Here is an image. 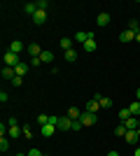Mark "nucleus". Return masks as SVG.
Returning a JSON list of instances; mask_svg holds the SVG:
<instances>
[{
    "instance_id": "21",
    "label": "nucleus",
    "mask_w": 140,
    "mask_h": 156,
    "mask_svg": "<svg viewBox=\"0 0 140 156\" xmlns=\"http://www.w3.org/2000/svg\"><path fill=\"white\" fill-rule=\"evenodd\" d=\"M114 135H117V137H124V135H126V126L121 124V121L117 124V128H114Z\"/></svg>"
},
{
    "instance_id": "24",
    "label": "nucleus",
    "mask_w": 140,
    "mask_h": 156,
    "mask_svg": "<svg viewBox=\"0 0 140 156\" xmlns=\"http://www.w3.org/2000/svg\"><path fill=\"white\" fill-rule=\"evenodd\" d=\"M40 58H42V63H52V61H54V54L52 51H42Z\"/></svg>"
},
{
    "instance_id": "40",
    "label": "nucleus",
    "mask_w": 140,
    "mask_h": 156,
    "mask_svg": "<svg viewBox=\"0 0 140 156\" xmlns=\"http://www.w3.org/2000/svg\"><path fill=\"white\" fill-rule=\"evenodd\" d=\"M135 42H140V33H138V35H135Z\"/></svg>"
},
{
    "instance_id": "1",
    "label": "nucleus",
    "mask_w": 140,
    "mask_h": 156,
    "mask_svg": "<svg viewBox=\"0 0 140 156\" xmlns=\"http://www.w3.org/2000/svg\"><path fill=\"white\" fill-rule=\"evenodd\" d=\"M7 124H9V137H21L23 135V128L19 126V119H7Z\"/></svg>"
},
{
    "instance_id": "32",
    "label": "nucleus",
    "mask_w": 140,
    "mask_h": 156,
    "mask_svg": "<svg viewBox=\"0 0 140 156\" xmlns=\"http://www.w3.org/2000/svg\"><path fill=\"white\" fill-rule=\"evenodd\" d=\"M82 126H84V124H82L80 119H77V121H73V128H70V130H80V128H82Z\"/></svg>"
},
{
    "instance_id": "26",
    "label": "nucleus",
    "mask_w": 140,
    "mask_h": 156,
    "mask_svg": "<svg viewBox=\"0 0 140 156\" xmlns=\"http://www.w3.org/2000/svg\"><path fill=\"white\" fill-rule=\"evenodd\" d=\"M100 107H105V110H107V107H112V98L103 96V98H100Z\"/></svg>"
},
{
    "instance_id": "27",
    "label": "nucleus",
    "mask_w": 140,
    "mask_h": 156,
    "mask_svg": "<svg viewBox=\"0 0 140 156\" xmlns=\"http://www.w3.org/2000/svg\"><path fill=\"white\" fill-rule=\"evenodd\" d=\"M59 121H61V117H56V114H49V124H52V126H56V128H59Z\"/></svg>"
},
{
    "instance_id": "12",
    "label": "nucleus",
    "mask_w": 140,
    "mask_h": 156,
    "mask_svg": "<svg viewBox=\"0 0 140 156\" xmlns=\"http://www.w3.org/2000/svg\"><path fill=\"white\" fill-rule=\"evenodd\" d=\"M28 54H31L33 58H35V56H42V47L33 42V44H28Z\"/></svg>"
},
{
    "instance_id": "14",
    "label": "nucleus",
    "mask_w": 140,
    "mask_h": 156,
    "mask_svg": "<svg viewBox=\"0 0 140 156\" xmlns=\"http://www.w3.org/2000/svg\"><path fill=\"white\" fill-rule=\"evenodd\" d=\"M82 47H84V51H89V54H91V51H96V47H98V44H96V40H93V37H89V40H87V42H84Z\"/></svg>"
},
{
    "instance_id": "2",
    "label": "nucleus",
    "mask_w": 140,
    "mask_h": 156,
    "mask_svg": "<svg viewBox=\"0 0 140 156\" xmlns=\"http://www.w3.org/2000/svg\"><path fill=\"white\" fill-rule=\"evenodd\" d=\"M19 63H21V61H19V54H12L9 49H7V51H5V65H7V68H16Z\"/></svg>"
},
{
    "instance_id": "4",
    "label": "nucleus",
    "mask_w": 140,
    "mask_h": 156,
    "mask_svg": "<svg viewBox=\"0 0 140 156\" xmlns=\"http://www.w3.org/2000/svg\"><path fill=\"white\" fill-rule=\"evenodd\" d=\"M31 19H33V23H35V26H42V23L47 21V9H38V12H35L33 16H31Z\"/></svg>"
},
{
    "instance_id": "25",
    "label": "nucleus",
    "mask_w": 140,
    "mask_h": 156,
    "mask_svg": "<svg viewBox=\"0 0 140 156\" xmlns=\"http://www.w3.org/2000/svg\"><path fill=\"white\" fill-rule=\"evenodd\" d=\"M66 61H70V63L77 61V51H75V49H68V51H66Z\"/></svg>"
},
{
    "instance_id": "17",
    "label": "nucleus",
    "mask_w": 140,
    "mask_h": 156,
    "mask_svg": "<svg viewBox=\"0 0 140 156\" xmlns=\"http://www.w3.org/2000/svg\"><path fill=\"white\" fill-rule=\"evenodd\" d=\"M23 12H26V14H31V16H33V14L38 12V2H26V5H23Z\"/></svg>"
},
{
    "instance_id": "5",
    "label": "nucleus",
    "mask_w": 140,
    "mask_h": 156,
    "mask_svg": "<svg viewBox=\"0 0 140 156\" xmlns=\"http://www.w3.org/2000/svg\"><path fill=\"white\" fill-rule=\"evenodd\" d=\"M70 128H73V119L68 117V114H66V117H61V121H59V130H70Z\"/></svg>"
},
{
    "instance_id": "16",
    "label": "nucleus",
    "mask_w": 140,
    "mask_h": 156,
    "mask_svg": "<svg viewBox=\"0 0 140 156\" xmlns=\"http://www.w3.org/2000/svg\"><path fill=\"white\" fill-rule=\"evenodd\" d=\"M87 40H89V33H84V30H77V35H75V42H77V44H84Z\"/></svg>"
},
{
    "instance_id": "22",
    "label": "nucleus",
    "mask_w": 140,
    "mask_h": 156,
    "mask_svg": "<svg viewBox=\"0 0 140 156\" xmlns=\"http://www.w3.org/2000/svg\"><path fill=\"white\" fill-rule=\"evenodd\" d=\"M128 30H133L135 33V35H138V33H140V23H138V21H135V19H131V21H128Z\"/></svg>"
},
{
    "instance_id": "8",
    "label": "nucleus",
    "mask_w": 140,
    "mask_h": 156,
    "mask_svg": "<svg viewBox=\"0 0 140 156\" xmlns=\"http://www.w3.org/2000/svg\"><path fill=\"white\" fill-rule=\"evenodd\" d=\"M110 23V14L107 12H100L98 16H96V26H107Z\"/></svg>"
},
{
    "instance_id": "23",
    "label": "nucleus",
    "mask_w": 140,
    "mask_h": 156,
    "mask_svg": "<svg viewBox=\"0 0 140 156\" xmlns=\"http://www.w3.org/2000/svg\"><path fill=\"white\" fill-rule=\"evenodd\" d=\"M61 49H63V51L73 49V40H70V37H63V40H61Z\"/></svg>"
},
{
    "instance_id": "36",
    "label": "nucleus",
    "mask_w": 140,
    "mask_h": 156,
    "mask_svg": "<svg viewBox=\"0 0 140 156\" xmlns=\"http://www.w3.org/2000/svg\"><path fill=\"white\" fill-rule=\"evenodd\" d=\"M38 9H47V0H38Z\"/></svg>"
},
{
    "instance_id": "28",
    "label": "nucleus",
    "mask_w": 140,
    "mask_h": 156,
    "mask_svg": "<svg viewBox=\"0 0 140 156\" xmlns=\"http://www.w3.org/2000/svg\"><path fill=\"white\" fill-rule=\"evenodd\" d=\"M38 124H40V126L49 124V114H40V117H38Z\"/></svg>"
},
{
    "instance_id": "9",
    "label": "nucleus",
    "mask_w": 140,
    "mask_h": 156,
    "mask_svg": "<svg viewBox=\"0 0 140 156\" xmlns=\"http://www.w3.org/2000/svg\"><path fill=\"white\" fill-rule=\"evenodd\" d=\"M9 51H12V54H21V51H23V42H21V40L9 42Z\"/></svg>"
},
{
    "instance_id": "7",
    "label": "nucleus",
    "mask_w": 140,
    "mask_h": 156,
    "mask_svg": "<svg viewBox=\"0 0 140 156\" xmlns=\"http://www.w3.org/2000/svg\"><path fill=\"white\" fill-rule=\"evenodd\" d=\"M119 40H121V42H133V40H135V33L126 28V30H121V33H119Z\"/></svg>"
},
{
    "instance_id": "39",
    "label": "nucleus",
    "mask_w": 140,
    "mask_h": 156,
    "mask_svg": "<svg viewBox=\"0 0 140 156\" xmlns=\"http://www.w3.org/2000/svg\"><path fill=\"white\" fill-rule=\"evenodd\" d=\"M133 156H140V147H135V154Z\"/></svg>"
},
{
    "instance_id": "11",
    "label": "nucleus",
    "mask_w": 140,
    "mask_h": 156,
    "mask_svg": "<svg viewBox=\"0 0 140 156\" xmlns=\"http://www.w3.org/2000/svg\"><path fill=\"white\" fill-rule=\"evenodd\" d=\"M40 128H42V135H45V137H52L54 133L59 130L56 126H52V124H45V126H40Z\"/></svg>"
},
{
    "instance_id": "6",
    "label": "nucleus",
    "mask_w": 140,
    "mask_h": 156,
    "mask_svg": "<svg viewBox=\"0 0 140 156\" xmlns=\"http://www.w3.org/2000/svg\"><path fill=\"white\" fill-rule=\"evenodd\" d=\"M124 140H126L128 144H135L140 140V135H138V130H126V135H124Z\"/></svg>"
},
{
    "instance_id": "10",
    "label": "nucleus",
    "mask_w": 140,
    "mask_h": 156,
    "mask_svg": "<svg viewBox=\"0 0 140 156\" xmlns=\"http://www.w3.org/2000/svg\"><path fill=\"white\" fill-rule=\"evenodd\" d=\"M16 77V70H14V68H2V79H7V82H12V79Z\"/></svg>"
},
{
    "instance_id": "35",
    "label": "nucleus",
    "mask_w": 140,
    "mask_h": 156,
    "mask_svg": "<svg viewBox=\"0 0 140 156\" xmlns=\"http://www.w3.org/2000/svg\"><path fill=\"white\" fill-rule=\"evenodd\" d=\"M7 100H9V98H7V93H5V91H0V103L5 105V103H7Z\"/></svg>"
},
{
    "instance_id": "38",
    "label": "nucleus",
    "mask_w": 140,
    "mask_h": 156,
    "mask_svg": "<svg viewBox=\"0 0 140 156\" xmlns=\"http://www.w3.org/2000/svg\"><path fill=\"white\" fill-rule=\"evenodd\" d=\"M107 156H119V154H117V151H107Z\"/></svg>"
},
{
    "instance_id": "29",
    "label": "nucleus",
    "mask_w": 140,
    "mask_h": 156,
    "mask_svg": "<svg viewBox=\"0 0 140 156\" xmlns=\"http://www.w3.org/2000/svg\"><path fill=\"white\" fill-rule=\"evenodd\" d=\"M23 137H26V140H28V137H33V130H31L28 124H23Z\"/></svg>"
},
{
    "instance_id": "15",
    "label": "nucleus",
    "mask_w": 140,
    "mask_h": 156,
    "mask_svg": "<svg viewBox=\"0 0 140 156\" xmlns=\"http://www.w3.org/2000/svg\"><path fill=\"white\" fill-rule=\"evenodd\" d=\"M128 110H131V114H133V117L140 119V100H133V103L128 105Z\"/></svg>"
},
{
    "instance_id": "33",
    "label": "nucleus",
    "mask_w": 140,
    "mask_h": 156,
    "mask_svg": "<svg viewBox=\"0 0 140 156\" xmlns=\"http://www.w3.org/2000/svg\"><path fill=\"white\" fill-rule=\"evenodd\" d=\"M31 65H42V58H40V56H35V58H31Z\"/></svg>"
},
{
    "instance_id": "34",
    "label": "nucleus",
    "mask_w": 140,
    "mask_h": 156,
    "mask_svg": "<svg viewBox=\"0 0 140 156\" xmlns=\"http://www.w3.org/2000/svg\"><path fill=\"white\" fill-rule=\"evenodd\" d=\"M28 156H45V154H42L40 149H31V151H28Z\"/></svg>"
},
{
    "instance_id": "13",
    "label": "nucleus",
    "mask_w": 140,
    "mask_h": 156,
    "mask_svg": "<svg viewBox=\"0 0 140 156\" xmlns=\"http://www.w3.org/2000/svg\"><path fill=\"white\" fill-rule=\"evenodd\" d=\"M124 126H126V130H138V117H131L124 121Z\"/></svg>"
},
{
    "instance_id": "3",
    "label": "nucleus",
    "mask_w": 140,
    "mask_h": 156,
    "mask_svg": "<svg viewBox=\"0 0 140 156\" xmlns=\"http://www.w3.org/2000/svg\"><path fill=\"white\" fill-rule=\"evenodd\" d=\"M80 121H82V124H84V126H93V124H96V121H98V117H96V114H91V112H82Z\"/></svg>"
},
{
    "instance_id": "20",
    "label": "nucleus",
    "mask_w": 140,
    "mask_h": 156,
    "mask_svg": "<svg viewBox=\"0 0 140 156\" xmlns=\"http://www.w3.org/2000/svg\"><path fill=\"white\" fill-rule=\"evenodd\" d=\"M68 117L73 119V121H77V119L82 117V112H80V107H70V110H68Z\"/></svg>"
},
{
    "instance_id": "30",
    "label": "nucleus",
    "mask_w": 140,
    "mask_h": 156,
    "mask_svg": "<svg viewBox=\"0 0 140 156\" xmlns=\"http://www.w3.org/2000/svg\"><path fill=\"white\" fill-rule=\"evenodd\" d=\"M0 149H2V151L9 149V140H7V137H2V140H0Z\"/></svg>"
},
{
    "instance_id": "19",
    "label": "nucleus",
    "mask_w": 140,
    "mask_h": 156,
    "mask_svg": "<svg viewBox=\"0 0 140 156\" xmlns=\"http://www.w3.org/2000/svg\"><path fill=\"white\" fill-rule=\"evenodd\" d=\"M131 117H133V114H131V110H128V107H121V110H119V121H121V124H124L126 119H131Z\"/></svg>"
},
{
    "instance_id": "31",
    "label": "nucleus",
    "mask_w": 140,
    "mask_h": 156,
    "mask_svg": "<svg viewBox=\"0 0 140 156\" xmlns=\"http://www.w3.org/2000/svg\"><path fill=\"white\" fill-rule=\"evenodd\" d=\"M12 84H14V86H21V84H23V77H19V75H16V77L12 79Z\"/></svg>"
},
{
    "instance_id": "37",
    "label": "nucleus",
    "mask_w": 140,
    "mask_h": 156,
    "mask_svg": "<svg viewBox=\"0 0 140 156\" xmlns=\"http://www.w3.org/2000/svg\"><path fill=\"white\" fill-rule=\"evenodd\" d=\"M135 98H138V100H140V86H138V89H135Z\"/></svg>"
},
{
    "instance_id": "18",
    "label": "nucleus",
    "mask_w": 140,
    "mask_h": 156,
    "mask_svg": "<svg viewBox=\"0 0 140 156\" xmlns=\"http://www.w3.org/2000/svg\"><path fill=\"white\" fill-rule=\"evenodd\" d=\"M28 68H31V63H19L14 70H16V75H19V77H23V75L28 72Z\"/></svg>"
}]
</instances>
